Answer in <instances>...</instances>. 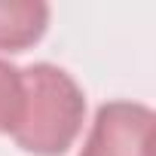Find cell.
I'll return each mask as SVG.
<instances>
[{
	"label": "cell",
	"mask_w": 156,
	"mask_h": 156,
	"mask_svg": "<svg viewBox=\"0 0 156 156\" xmlns=\"http://www.w3.org/2000/svg\"><path fill=\"white\" fill-rule=\"evenodd\" d=\"M25 104L16 129V144L34 156H61L76 141L86 116L83 89L73 76L55 64H31L22 70Z\"/></svg>",
	"instance_id": "6da1fadb"
},
{
	"label": "cell",
	"mask_w": 156,
	"mask_h": 156,
	"mask_svg": "<svg viewBox=\"0 0 156 156\" xmlns=\"http://www.w3.org/2000/svg\"><path fill=\"white\" fill-rule=\"evenodd\" d=\"M153 110L135 101L101 104L80 156H153Z\"/></svg>",
	"instance_id": "7a4b0ae2"
},
{
	"label": "cell",
	"mask_w": 156,
	"mask_h": 156,
	"mask_svg": "<svg viewBox=\"0 0 156 156\" xmlns=\"http://www.w3.org/2000/svg\"><path fill=\"white\" fill-rule=\"evenodd\" d=\"M49 25V6L40 0H0V52H25Z\"/></svg>",
	"instance_id": "3957f363"
},
{
	"label": "cell",
	"mask_w": 156,
	"mask_h": 156,
	"mask_svg": "<svg viewBox=\"0 0 156 156\" xmlns=\"http://www.w3.org/2000/svg\"><path fill=\"white\" fill-rule=\"evenodd\" d=\"M25 104V80L22 70L0 61V132H12Z\"/></svg>",
	"instance_id": "277c9868"
}]
</instances>
